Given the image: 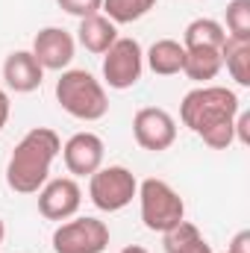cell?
<instances>
[{"label": "cell", "mask_w": 250, "mask_h": 253, "mask_svg": "<svg viewBox=\"0 0 250 253\" xmlns=\"http://www.w3.org/2000/svg\"><path fill=\"white\" fill-rule=\"evenodd\" d=\"M138 206H141V224L150 233H168L180 221H186V200L171 183L159 177H147L138 183Z\"/></svg>", "instance_id": "4"}, {"label": "cell", "mask_w": 250, "mask_h": 253, "mask_svg": "<svg viewBox=\"0 0 250 253\" xmlns=\"http://www.w3.org/2000/svg\"><path fill=\"white\" fill-rule=\"evenodd\" d=\"M227 42V30L221 21L215 18H194L183 30V47L191 50V47H212V50H221Z\"/></svg>", "instance_id": "15"}, {"label": "cell", "mask_w": 250, "mask_h": 253, "mask_svg": "<svg viewBox=\"0 0 250 253\" xmlns=\"http://www.w3.org/2000/svg\"><path fill=\"white\" fill-rule=\"evenodd\" d=\"M33 56L39 59V65L44 71H68L74 62V53H77V39L62 30V27H44L36 33L33 39Z\"/></svg>", "instance_id": "11"}, {"label": "cell", "mask_w": 250, "mask_h": 253, "mask_svg": "<svg viewBox=\"0 0 250 253\" xmlns=\"http://www.w3.org/2000/svg\"><path fill=\"white\" fill-rule=\"evenodd\" d=\"M103 83L115 91L132 88L144 74V50L135 39L118 36V42L103 53Z\"/></svg>", "instance_id": "7"}, {"label": "cell", "mask_w": 250, "mask_h": 253, "mask_svg": "<svg viewBox=\"0 0 250 253\" xmlns=\"http://www.w3.org/2000/svg\"><path fill=\"white\" fill-rule=\"evenodd\" d=\"M53 253H103L109 248V227L100 218H68L53 230Z\"/></svg>", "instance_id": "6"}, {"label": "cell", "mask_w": 250, "mask_h": 253, "mask_svg": "<svg viewBox=\"0 0 250 253\" xmlns=\"http://www.w3.org/2000/svg\"><path fill=\"white\" fill-rule=\"evenodd\" d=\"M242 112V100L227 85H197L180 103V121L206 147L227 150L236 141L233 121Z\"/></svg>", "instance_id": "1"}, {"label": "cell", "mask_w": 250, "mask_h": 253, "mask_svg": "<svg viewBox=\"0 0 250 253\" xmlns=\"http://www.w3.org/2000/svg\"><path fill=\"white\" fill-rule=\"evenodd\" d=\"M77 42L94 53V56H103L115 42H118V24H112L103 12L97 15H88V18H80V27H77Z\"/></svg>", "instance_id": "13"}, {"label": "cell", "mask_w": 250, "mask_h": 253, "mask_svg": "<svg viewBox=\"0 0 250 253\" xmlns=\"http://www.w3.org/2000/svg\"><path fill=\"white\" fill-rule=\"evenodd\" d=\"M9 115H12V100H9V91L0 88V129L9 124Z\"/></svg>", "instance_id": "24"}, {"label": "cell", "mask_w": 250, "mask_h": 253, "mask_svg": "<svg viewBox=\"0 0 250 253\" xmlns=\"http://www.w3.org/2000/svg\"><path fill=\"white\" fill-rule=\"evenodd\" d=\"M153 6L156 0H103L100 12L112 24H132V21H141Z\"/></svg>", "instance_id": "19"}, {"label": "cell", "mask_w": 250, "mask_h": 253, "mask_svg": "<svg viewBox=\"0 0 250 253\" xmlns=\"http://www.w3.org/2000/svg\"><path fill=\"white\" fill-rule=\"evenodd\" d=\"M233 132H236V141L239 144H250V112H239L236 121H233Z\"/></svg>", "instance_id": "22"}, {"label": "cell", "mask_w": 250, "mask_h": 253, "mask_svg": "<svg viewBox=\"0 0 250 253\" xmlns=\"http://www.w3.org/2000/svg\"><path fill=\"white\" fill-rule=\"evenodd\" d=\"M224 68V59H221V50H212V47H191L186 50V65H183V74L188 80L206 85L209 80H215Z\"/></svg>", "instance_id": "16"}, {"label": "cell", "mask_w": 250, "mask_h": 253, "mask_svg": "<svg viewBox=\"0 0 250 253\" xmlns=\"http://www.w3.org/2000/svg\"><path fill=\"white\" fill-rule=\"evenodd\" d=\"M224 30L230 39H250V0L227 3V27Z\"/></svg>", "instance_id": "20"}, {"label": "cell", "mask_w": 250, "mask_h": 253, "mask_svg": "<svg viewBox=\"0 0 250 253\" xmlns=\"http://www.w3.org/2000/svg\"><path fill=\"white\" fill-rule=\"evenodd\" d=\"M39 194V212L47 218V221H68L80 212L83 206V189L74 177H56V180H47Z\"/></svg>", "instance_id": "9"}, {"label": "cell", "mask_w": 250, "mask_h": 253, "mask_svg": "<svg viewBox=\"0 0 250 253\" xmlns=\"http://www.w3.org/2000/svg\"><path fill=\"white\" fill-rule=\"evenodd\" d=\"M103 156H106V144L97 132H74L62 144V159L71 177H91L97 168H103Z\"/></svg>", "instance_id": "10"}, {"label": "cell", "mask_w": 250, "mask_h": 253, "mask_svg": "<svg viewBox=\"0 0 250 253\" xmlns=\"http://www.w3.org/2000/svg\"><path fill=\"white\" fill-rule=\"evenodd\" d=\"M162 245H165V253H215L191 221H180L174 230L162 233Z\"/></svg>", "instance_id": "17"}, {"label": "cell", "mask_w": 250, "mask_h": 253, "mask_svg": "<svg viewBox=\"0 0 250 253\" xmlns=\"http://www.w3.org/2000/svg\"><path fill=\"white\" fill-rule=\"evenodd\" d=\"M138 194V180L124 165H103L88 177V200L100 212H121Z\"/></svg>", "instance_id": "5"}, {"label": "cell", "mask_w": 250, "mask_h": 253, "mask_svg": "<svg viewBox=\"0 0 250 253\" xmlns=\"http://www.w3.org/2000/svg\"><path fill=\"white\" fill-rule=\"evenodd\" d=\"M56 6L68 15H74V18H88V15L100 12L103 0H56Z\"/></svg>", "instance_id": "21"}, {"label": "cell", "mask_w": 250, "mask_h": 253, "mask_svg": "<svg viewBox=\"0 0 250 253\" xmlns=\"http://www.w3.org/2000/svg\"><path fill=\"white\" fill-rule=\"evenodd\" d=\"M56 103L77 121H100L109 112L106 85L85 68H68L56 80Z\"/></svg>", "instance_id": "3"}, {"label": "cell", "mask_w": 250, "mask_h": 253, "mask_svg": "<svg viewBox=\"0 0 250 253\" xmlns=\"http://www.w3.org/2000/svg\"><path fill=\"white\" fill-rule=\"evenodd\" d=\"M121 253H150V251H147V248H141V245H126Z\"/></svg>", "instance_id": "25"}, {"label": "cell", "mask_w": 250, "mask_h": 253, "mask_svg": "<svg viewBox=\"0 0 250 253\" xmlns=\"http://www.w3.org/2000/svg\"><path fill=\"white\" fill-rule=\"evenodd\" d=\"M3 239H6V224H3V218H0V245H3Z\"/></svg>", "instance_id": "26"}, {"label": "cell", "mask_w": 250, "mask_h": 253, "mask_svg": "<svg viewBox=\"0 0 250 253\" xmlns=\"http://www.w3.org/2000/svg\"><path fill=\"white\" fill-rule=\"evenodd\" d=\"M44 80V68L33 56V50H12L3 59V83L15 94H33Z\"/></svg>", "instance_id": "12"}, {"label": "cell", "mask_w": 250, "mask_h": 253, "mask_svg": "<svg viewBox=\"0 0 250 253\" xmlns=\"http://www.w3.org/2000/svg\"><path fill=\"white\" fill-rule=\"evenodd\" d=\"M62 153V138L50 126H33L6 162V186L15 194H36L50 180V165Z\"/></svg>", "instance_id": "2"}, {"label": "cell", "mask_w": 250, "mask_h": 253, "mask_svg": "<svg viewBox=\"0 0 250 253\" xmlns=\"http://www.w3.org/2000/svg\"><path fill=\"white\" fill-rule=\"evenodd\" d=\"M221 59L227 74L236 80V85L248 88L250 85V39H230L221 47Z\"/></svg>", "instance_id": "18"}, {"label": "cell", "mask_w": 250, "mask_h": 253, "mask_svg": "<svg viewBox=\"0 0 250 253\" xmlns=\"http://www.w3.org/2000/svg\"><path fill=\"white\" fill-rule=\"evenodd\" d=\"M227 253H250V230L236 233L233 242H230V248H227Z\"/></svg>", "instance_id": "23"}, {"label": "cell", "mask_w": 250, "mask_h": 253, "mask_svg": "<svg viewBox=\"0 0 250 253\" xmlns=\"http://www.w3.org/2000/svg\"><path fill=\"white\" fill-rule=\"evenodd\" d=\"M132 138L141 150L162 153L177 141V121L162 106H141L132 115Z\"/></svg>", "instance_id": "8"}, {"label": "cell", "mask_w": 250, "mask_h": 253, "mask_svg": "<svg viewBox=\"0 0 250 253\" xmlns=\"http://www.w3.org/2000/svg\"><path fill=\"white\" fill-rule=\"evenodd\" d=\"M144 65L156 77L183 74V65H186V47H183V42H177V39H159V42H153L147 47V53H144Z\"/></svg>", "instance_id": "14"}]
</instances>
